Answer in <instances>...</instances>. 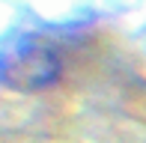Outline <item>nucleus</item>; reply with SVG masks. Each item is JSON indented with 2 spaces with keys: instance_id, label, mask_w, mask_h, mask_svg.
Masks as SVG:
<instances>
[{
  "instance_id": "nucleus-1",
  "label": "nucleus",
  "mask_w": 146,
  "mask_h": 143,
  "mask_svg": "<svg viewBox=\"0 0 146 143\" xmlns=\"http://www.w3.org/2000/svg\"><path fill=\"white\" fill-rule=\"evenodd\" d=\"M60 57L48 42L36 36H24L21 42L9 45L0 57L3 83L12 89H42L60 77Z\"/></svg>"
}]
</instances>
